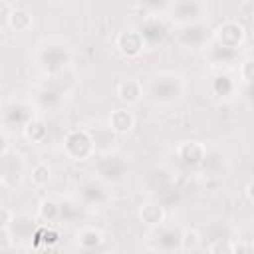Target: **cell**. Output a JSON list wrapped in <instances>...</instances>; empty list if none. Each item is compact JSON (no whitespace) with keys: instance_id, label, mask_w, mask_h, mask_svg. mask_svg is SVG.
Here are the masks:
<instances>
[{"instance_id":"cell-1","label":"cell","mask_w":254,"mask_h":254,"mask_svg":"<svg viewBox=\"0 0 254 254\" xmlns=\"http://www.w3.org/2000/svg\"><path fill=\"white\" fill-rule=\"evenodd\" d=\"M32 60H34V65L42 73L58 75L65 67H69V64L73 62V50L67 42L50 38V40H42L36 46V50L32 54Z\"/></svg>"},{"instance_id":"cell-2","label":"cell","mask_w":254,"mask_h":254,"mask_svg":"<svg viewBox=\"0 0 254 254\" xmlns=\"http://www.w3.org/2000/svg\"><path fill=\"white\" fill-rule=\"evenodd\" d=\"M185 89H187V83L181 73L159 71L149 79L145 93L159 105H171L185 95Z\"/></svg>"},{"instance_id":"cell-3","label":"cell","mask_w":254,"mask_h":254,"mask_svg":"<svg viewBox=\"0 0 254 254\" xmlns=\"http://www.w3.org/2000/svg\"><path fill=\"white\" fill-rule=\"evenodd\" d=\"M62 149H64V155L73 163L89 161L95 157V137L89 129H83V127L69 129L64 135Z\"/></svg>"},{"instance_id":"cell-4","label":"cell","mask_w":254,"mask_h":254,"mask_svg":"<svg viewBox=\"0 0 254 254\" xmlns=\"http://www.w3.org/2000/svg\"><path fill=\"white\" fill-rule=\"evenodd\" d=\"M167 16H169V22L177 28L206 22L208 4L206 0H173Z\"/></svg>"},{"instance_id":"cell-5","label":"cell","mask_w":254,"mask_h":254,"mask_svg":"<svg viewBox=\"0 0 254 254\" xmlns=\"http://www.w3.org/2000/svg\"><path fill=\"white\" fill-rule=\"evenodd\" d=\"M113 46L127 60H135L149 50V44H147V40L139 28H125V30L117 32Z\"/></svg>"},{"instance_id":"cell-6","label":"cell","mask_w":254,"mask_h":254,"mask_svg":"<svg viewBox=\"0 0 254 254\" xmlns=\"http://www.w3.org/2000/svg\"><path fill=\"white\" fill-rule=\"evenodd\" d=\"M38 107L34 101H20L14 99L10 103L4 105L2 111V129H10V127H20L24 129L38 113Z\"/></svg>"},{"instance_id":"cell-7","label":"cell","mask_w":254,"mask_h":254,"mask_svg":"<svg viewBox=\"0 0 254 254\" xmlns=\"http://www.w3.org/2000/svg\"><path fill=\"white\" fill-rule=\"evenodd\" d=\"M26 175V159L16 149L2 153V171H0V183L4 189H16Z\"/></svg>"},{"instance_id":"cell-8","label":"cell","mask_w":254,"mask_h":254,"mask_svg":"<svg viewBox=\"0 0 254 254\" xmlns=\"http://www.w3.org/2000/svg\"><path fill=\"white\" fill-rule=\"evenodd\" d=\"M246 38H248V32L244 24L238 20H224L212 30V42L224 48H232V50H240Z\"/></svg>"},{"instance_id":"cell-9","label":"cell","mask_w":254,"mask_h":254,"mask_svg":"<svg viewBox=\"0 0 254 254\" xmlns=\"http://www.w3.org/2000/svg\"><path fill=\"white\" fill-rule=\"evenodd\" d=\"M93 173H95V177L101 179L105 185L119 183V181H123L125 175H127V163H125L123 157H119V155H105V157H101V159L95 161Z\"/></svg>"},{"instance_id":"cell-10","label":"cell","mask_w":254,"mask_h":254,"mask_svg":"<svg viewBox=\"0 0 254 254\" xmlns=\"http://www.w3.org/2000/svg\"><path fill=\"white\" fill-rule=\"evenodd\" d=\"M210 42H212V30L206 26V22L179 28V44L187 50H206Z\"/></svg>"},{"instance_id":"cell-11","label":"cell","mask_w":254,"mask_h":254,"mask_svg":"<svg viewBox=\"0 0 254 254\" xmlns=\"http://www.w3.org/2000/svg\"><path fill=\"white\" fill-rule=\"evenodd\" d=\"M77 196L85 206H93V208H103L111 200V194H109L105 183L97 177L83 181L77 189Z\"/></svg>"},{"instance_id":"cell-12","label":"cell","mask_w":254,"mask_h":254,"mask_svg":"<svg viewBox=\"0 0 254 254\" xmlns=\"http://www.w3.org/2000/svg\"><path fill=\"white\" fill-rule=\"evenodd\" d=\"M206 54V60L210 64V67L222 71V69H228V67H234L238 65V50H232V48H224L216 42H210L204 50Z\"/></svg>"},{"instance_id":"cell-13","label":"cell","mask_w":254,"mask_h":254,"mask_svg":"<svg viewBox=\"0 0 254 254\" xmlns=\"http://www.w3.org/2000/svg\"><path fill=\"white\" fill-rule=\"evenodd\" d=\"M177 157L187 167H196L206 159V145L198 139H187L177 145Z\"/></svg>"},{"instance_id":"cell-14","label":"cell","mask_w":254,"mask_h":254,"mask_svg":"<svg viewBox=\"0 0 254 254\" xmlns=\"http://www.w3.org/2000/svg\"><path fill=\"white\" fill-rule=\"evenodd\" d=\"M135 123H137V117L135 113L129 109V105L125 107H115L109 117H107V127L111 133L115 135H127L135 129Z\"/></svg>"},{"instance_id":"cell-15","label":"cell","mask_w":254,"mask_h":254,"mask_svg":"<svg viewBox=\"0 0 254 254\" xmlns=\"http://www.w3.org/2000/svg\"><path fill=\"white\" fill-rule=\"evenodd\" d=\"M40 224L42 222L38 220V216H32L28 212H14V218L10 222V230H12L14 238H16V242H20V240L34 238V234H36Z\"/></svg>"},{"instance_id":"cell-16","label":"cell","mask_w":254,"mask_h":254,"mask_svg":"<svg viewBox=\"0 0 254 254\" xmlns=\"http://www.w3.org/2000/svg\"><path fill=\"white\" fill-rule=\"evenodd\" d=\"M115 95L123 105H133L139 103L145 95V85L143 81L135 79V77H125L121 81H117L115 85Z\"/></svg>"},{"instance_id":"cell-17","label":"cell","mask_w":254,"mask_h":254,"mask_svg":"<svg viewBox=\"0 0 254 254\" xmlns=\"http://www.w3.org/2000/svg\"><path fill=\"white\" fill-rule=\"evenodd\" d=\"M139 220L149 228H157V226L165 224L167 208L159 200H147L139 206Z\"/></svg>"},{"instance_id":"cell-18","label":"cell","mask_w":254,"mask_h":254,"mask_svg":"<svg viewBox=\"0 0 254 254\" xmlns=\"http://www.w3.org/2000/svg\"><path fill=\"white\" fill-rule=\"evenodd\" d=\"M155 230V242H157V250H163V252H171V250H181V232L179 228H173V226H157L153 228Z\"/></svg>"},{"instance_id":"cell-19","label":"cell","mask_w":254,"mask_h":254,"mask_svg":"<svg viewBox=\"0 0 254 254\" xmlns=\"http://www.w3.org/2000/svg\"><path fill=\"white\" fill-rule=\"evenodd\" d=\"M105 240V234L95 226H79L73 234V242L81 250H97Z\"/></svg>"},{"instance_id":"cell-20","label":"cell","mask_w":254,"mask_h":254,"mask_svg":"<svg viewBox=\"0 0 254 254\" xmlns=\"http://www.w3.org/2000/svg\"><path fill=\"white\" fill-rule=\"evenodd\" d=\"M139 30L143 32V36H145L149 48L155 46L157 42H161V40L167 36V24L163 22V16H147V18L141 22Z\"/></svg>"},{"instance_id":"cell-21","label":"cell","mask_w":254,"mask_h":254,"mask_svg":"<svg viewBox=\"0 0 254 254\" xmlns=\"http://www.w3.org/2000/svg\"><path fill=\"white\" fill-rule=\"evenodd\" d=\"M62 212H64V204L52 196H46L38 202L36 216L42 224H56L58 220H62Z\"/></svg>"},{"instance_id":"cell-22","label":"cell","mask_w":254,"mask_h":254,"mask_svg":"<svg viewBox=\"0 0 254 254\" xmlns=\"http://www.w3.org/2000/svg\"><path fill=\"white\" fill-rule=\"evenodd\" d=\"M6 26L20 34V32H28L32 26H34V16L32 12H28L26 8H12L8 14H6Z\"/></svg>"},{"instance_id":"cell-23","label":"cell","mask_w":254,"mask_h":254,"mask_svg":"<svg viewBox=\"0 0 254 254\" xmlns=\"http://www.w3.org/2000/svg\"><path fill=\"white\" fill-rule=\"evenodd\" d=\"M210 91H212L216 97H220V99H230V97L238 91V83H236V79H232L228 73L218 71V73L212 77Z\"/></svg>"},{"instance_id":"cell-24","label":"cell","mask_w":254,"mask_h":254,"mask_svg":"<svg viewBox=\"0 0 254 254\" xmlns=\"http://www.w3.org/2000/svg\"><path fill=\"white\" fill-rule=\"evenodd\" d=\"M62 99H64V91L62 89H56V87H48V85H44L40 91H38V95H36V107L38 109H42V111H46V109H56V107H60V103H62Z\"/></svg>"},{"instance_id":"cell-25","label":"cell","mask_w":254,"mask_h":254,"mask_svg":"<svg viewBox=\"0 0 254 254\" xmlns=\"http://www.w3.org/2000/svg\"><path fill=\"white\" fill-rule=\"evenodd\" d=\"M22 135H24L30 143H42V141L48 137V123L44 121V117L36 115V117L22 129Z\"/></svg>"},{"instance_id":"cell-26","label":"cell","mask_w":254,"mask_h":254,"mask_svg":"<svg viewBox=\"0 0 254 254\" xmlns=\"http://www.w3.org/2000/svg\"><path fill=\"white\" fill-rule=\"evenodd\" d=\"M52 175H54L52 165H50L48 161H38V163L30 169L28 179H30V183H32L34 187H46V185L52 181Z\"/></svg>"},{"instance_id":"cell-27","label":"cell","mask_w":254,"mask_h":254,"mask_svg":"<svg viewBox=\"0 0 254 254\" xmlns=\"http://www.w3.org/2000/svg\"><path fill=\"white\" fill-rule=\"evenodd\" d=\"M202 236L196 228H183L181 232V252H194L200 248Z\"/></svg>"},{"instance_id":"cell-28","label":"cell","mask_w":254,"mask_h":254,"mask_svg":"<svg viewBox=\"0 0 254 254\" xmlns=\"http://www.w3.org/2000/svg\"><path fill=\"white\" fill-rule=\"evenodd\" d=\"M137 4L147 12V16H167L173 0H137Z\"/></svg>"},{"instance_id":"cell-29","label":"cell","mask_w":254,"mask_h":254,"mask_svg":"<svg viewBox=\"0 0 254 254\" xmlns=\"http://www.w3.org/2000/svg\"><path fill=\"white\" fill-rule=\"evenodd\" d=\"M236 69H238V79H240L242 85L244 83H254V56L242 58L238 62Z\"/></svg>"},{"instance_id":"cell-30","label":"cell","mask_w":254,"mask_h":254,"mask_svg":"<svg viewBox=\"0 0 254 254\" xmlns=\"http://www.w3.org/2000/svg\"><path fill=\"white\" fill-rule=\"evenodd\" d=\"M206 250L210 254H234L236 252V242L232 238H214Z\"/></svg>"},{"instance_id":"cell-31","label":"cell","mask_w":254,"mask_h":254,"mask_svg":"<svg viewBox=\"0 0 254 254\" xmlns=\"http://www.w3.org/2000/svg\"><path fill=\"white\" fill-rule=\"evenodd\" d=\"M16 246V238L10 230V226H0V252H8Z\"/></svg>"},{"instance_id":"cell-32","label":"cell","mask_w":254,"mask_h":254,"mask_svg":"<svg viewBox=\"0 0 254 254\" xmlns=\"http://www.w3.org/2000/svg\"><path fill=\"white\" fill-rule=\"evenodd\" d=\"M242 97H244V101L254 109V83H244V85H242Z\"/></svg>"},{"instance_id":"cell-33","label":"cell","mask_w":254,"mask_h":254,"mask_svg":"<svg viewBox=\"0 0 254 254\" xmlns=\"http://www.w3.org/2000/svg\"><path fill=\"white\" fill-rule=\"evenodd\" d=\"M12 218H14V210H10L8 206H2L0 208V226H10Z\"/></svg>"},{"instance_id":"cell-34","label":"cell","mask_w":254,"mask_h":254,"mask_svg":"<svg viewBox=\"0 0 254 254\" xmlns=\"http://www.w3.org/2000/svg\"><path fill=\"white\" fill-rule=\"evenodd\" d=\"M252 250H254V244L252 242H242V240L236 242V252H252Z\"/></svg>"},{"instance_id":"cell-35","label":"cell","mask_w":254,"mask_h":254,"mask_svg":"<svg viewBox=\"0 0 254 254\" xmlns=\"http://www.w3.org/2000/svg\"><path fill=\"white\" fill-rule=\"evenodd\" d=\"M244 196H246V200H248V202H252V204H254V181H250V183L244 187Z\"/></svg>"}]
</instances>
